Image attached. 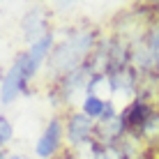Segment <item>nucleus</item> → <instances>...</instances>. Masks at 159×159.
<instances>
[{
    "label": "nucleus",
    "mask_w": 159,
    "mask_h": 159,
    "mask_svg": "<svg viewBox=\"0 0 159 159\" xmlns=\"http://www.w3.org/2000/svg\"><path fill=\"white\" fill-rule=\"evenodd\" d=\"M58 159H65V157H58Z\"/></svg>",
    "instance_id": "obj_13"
},
{
    "label": "nucleus",
    "mask_w": 159,
    "mask_h": 159,
    "mask_svg": "<svg viewBox=\"0 0 159 159\" xmlns=\"http://www.w3.org/2000/svg\"><path fill=\"white\" fill-rule=\"evenodd\" d=\"M65 118L51 116L48 122L44 125L42 134L35 141V157L37 159H58L65 152Z\"/></svg>",
    "instance_id": "obj_3"
},
{
    "label": "nucleus",
    "mask_w": 159,
    "mask_h": 159,
    "mask_svg": "<svg viewBox=\"0 0 159 159\" xmlns=\"http://www.w3.org/2000/svg\"><path fill=\"white\" fill-rule=\"evenodd\" d=\"M30 79H28V72H25V62H23V56L21 51L16 53L9 62V67L5 69L2 79H0V104L2 106H9L19 99L21 95H28L30 92Z\"/></svg>",
    "instance_id": "obj_2"
},
{
    "label": "nucleus",
    "mask_w": 159,
    "mask_h": 159,
    "mask_svg": "<svg viewBox=\"0 0 159 159\" xmlns=\"http://www.w3.org/2000/svg\"><path fill=\"white\" fill-rule=\"evenodd\" d=\"M152 111H155V104L143 99V97H139V95L129 104H125V106L120 108V116H122L125 125H127V129H129V136L139 139L141 129L145 127V122H148V118L152 116Z\"/></svg>",
    "instance_id": "obj_7"
},
{
    "label": "nucleus",
    "mask_w": 159,
    "mask_h": 159,
    "mask_svg": "<svg viewBox=\"0 0 159 159\" xmlns=\"http://www.w3.org/2000/svg\"><path fill=\"white\" fill-rule=\"evenodd\" d=\"M106 85H108V97L111 99L113 97H125L129 104L141 92L143 76L134 69V65H120V67H111L106 72Z\"/></svg>",
    "instance_id": "obj_4"
},
{
    "label": "nucleus",
    "mask_w": 159,
    "mask_h": 159,
    "mask_svg": "<svg viewBox=\"0 0 159 159\" xmlns=\"http://www.w3.org/2000/svg\"><path fill=\"white\" fill-rule=\"evenodd\" d=\"M108 106V97L106 95H97V92H88V95L83 97V102H81L79 111L85 113L90 120H95V122H99L104 111H106Z\"/></svg>",
    "instance_id": "obj_8"
},
{
    "label": "nucleus",
    "mask_w": 159,
    "mask_h": 159,
    "mask_svg": "<svg viewBox=\"0 0 159 159\" xmlns=\"http://www.w3.org/2000/svg\"><path fill=\"white\" fill-rule=\"evenodd\" d=\"M102 37V30L95 25H79V28L67 30V35L56 42L51 56L44 65L48 83H56L69 72L81 69L97 51Z\"/></svg>",
    "instance_id": "obj_1"
},
{
    "label": "nucleus",
    "mask_w": 159,
    "mask_h": 159,
    "mask_svg": "<svg viewBox=\"0 0 159 159\" xmlns=\"http://www.w3.org/2000/svg\"><path fill=\"white\" fill-rule=\"evenodd\" d=\"M0 159H9V155L5 152V148H0Z\"/></svg>",
    "instance_id": "obj_11"
},
{
    "label": "nucleus",
    "mask_w": 159,
    "mask_h": 159,
    "mask_svg": "<svg viewBox=\"0 0 159 159\" xmlns=\"http://www.w3.org/2000/svg\"><path fill=\"white\" fill-rule=\"evenodd\" d=\"M12 141H14V125L7 116L0 113V148L9 145Z\"/></svg>",
    "instance_id": "obj_10"
},
{
    "label": "nucleus",
    "mask_w": 159,
    "mask_h": 159,
    "mask_svg": "<svg viewBox=\"0 0 159 159\" xmlns=\"http://www.w3.org/2000/svg\"><path fill=\"white\" fill-rule=\"evenodd\" d=\"M48 16H51V12L44 5H32L28 12L23 14V19H21V35H23L28 46L51 32V28H48L51 25L48 23Z\"/></svg>",
    "instance_id": "obj_6"
},
{
    "label": "nucleus",
    "mask_w": 159,
    "mask_h": 159,
    "mask_svg": "<svg viewBox=\"0 0 159 159\" xmlns=\"http://www.w3.org/2000/svg\"><path fill=\"white\" fill-rule=\"evenodd\" d=\"M95 120H90L79 108L67 111L65 116V143L69 150H81L95 139Z\"/></svg>",
    "instance_id": "obj_5"
},
{
    "label": "nucleus",
    "mask_w": 159,
    "mask_h": 159,
    "mask_svg": "<svg viewBox=\"0 0 159 159\" xmlns=\"http://www.w3.org/2000/svg\"><path fill=\"white\" fill-rule=\"evenodd\" d=\"M9 159H23L21 155H16V152H12V155H9Z\"/></svg>",
    "instance_id": "obj_12"
},
{
    "label": "nucleus",
    "mask_w": 159,
    "mask_h": 159,
    "mask_svg": "<svg viewBox=\"0 0 159 159\" xmlns=\"http://www.w3.org/2000/svg\"><path fill=\"white\" fill-rule=\"evenodd\" d=\"M139 141L143 145H157L159 143V106H155L152 116L148 118L145 127L141 129V134H139Z\"/></svg>",
    "instance_id": "obj_9"
}]
</instances>
